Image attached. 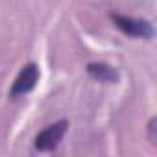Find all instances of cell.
I'll use <instances>...</instances> for the list:
<instances>
[{"label":"cell","mask_w":157,"mask_h":157,"mask_svg":"<svg viewBox=\"0 0 157 157\" xmlns=\"http://www.w3.org/2000/svg\"><path fill=\"white\" fill-rule=\"evenodd\" d=\"M111 19L115 22V26L124 32L129 37H142V39H151L155 30L151 26V22L144 21V19H135V17H126V15H118V13H111Z\"/></svg>","instance_id":"obj_2"},{"label":"cell","mask_w":157,"mask_h":157,"mask_svg":"<svg viewBox=\"0 0 157 157\" xmlns=\"http://www.w3.org/2000/svg\"><path fill=\"white\" fill-rule=\"evenodd\" d=\"M87 74L94 80L102 82V83H117L120 80V74L115 67L107 65V63H89L87 65Z\"/></svg>","instance_id":"obj_4"},{"label":"cell","mask_w":157,"mask_h":157,"mask_svg":"<svg viewBox=\"0 0 157 157\" xmlns=\"http://www.w3.org/2000/svg\"><path fill=\"white\" fill-rule=\"evenodd\" d=\"M39 78H41V70L35 63H26L21 72L17 74L15 78V82L10 89V98H19V96H24L28 93H32L39 82Z\"/></svg>","instance_id":"obj_3"},{"label":"cell","mask_w":157,"mask_h":157,"mask_svg":"<svg viewBox=\"0 0 157 157\" xmlns=\"http://www.w3.org/2000/svg\"><path fill=\"white\" fill-rule=\"evenodd\" d=\"M67 129H68V122L67 120H57V122L46 126L33 139L35 150L37 151H52V150H56L59 146V142L63 140Z\"/></svg>","instance_id":"obj_1"}]
</instances>
